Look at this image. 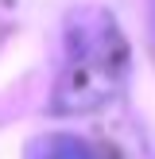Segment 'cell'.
I'll return each mask as SVG.
<instances>
[{
    "instance_id": "cell-1",
    "label": "cell",
    "mask_w": 155,
    "mask_h": 159,
    "mask_svg": "<svg viewBox=\"0 0 155 159\" xmlns=\"http://www.w3.org/2000/svg\"><path fill=\"white\" fill-rule=\"evenodd\" d=\"M128 78V43L108 12L85 8L66 27V62L51 93V113L85 116L116 101Z\"/></svg>"
},
{
    "instance_id": "cell-2",
    "label": "cell",
    "mask_w": 155,
    "mask_h": 159,
    "mask_svg": "<svg viewBox=\"0 0 155 159\" xmlns=\"http://www.w3.org/2000/svg\"><path fill=\"white\" fill-rule=\"evenodd\" d=\"M31 159H97V155L78 136H54V140H43V144L31 152Z\"/></svg>"
}]
</instances>
